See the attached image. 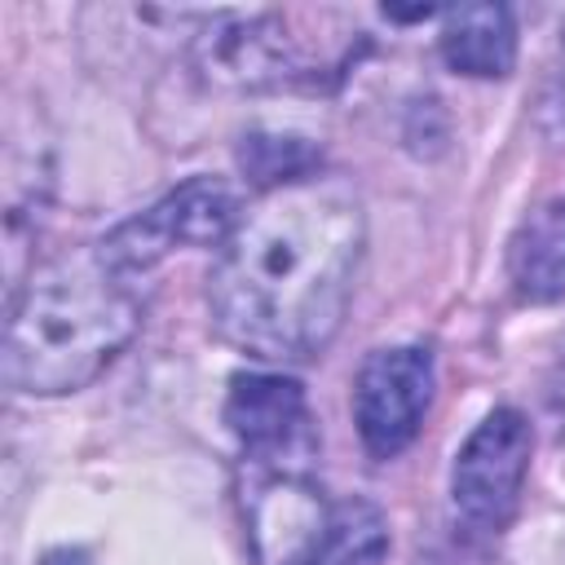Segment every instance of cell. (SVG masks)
I'll return each instance as SVG.
<instances>
[{
    "mask_svg": "<svg viewBox=\"0 0 565 565\" xmlns=\"http://www.w3.org/2000/svg\"><path fill=\"white\" fill-rule=\"evenodd\" d=\"M225 31H207L199 40V71L216 84L234 88H274L313 75L309 62L296 49V35H287L282 18H221Z\"/></svg>",
    "mask_w": 565,
    "mask_h": 565,
    "instance_id": "cell-8",
    "label": "cell"
},
{
    "mask_svg": "<svg viewBox=\"0 0 565 565\" xmlns=\"http://www.w3.org/2000/svg\"><path fill=\"white\" fill-rule=\"evenodd\" d=\"M441 62L468 79H503L516 66V18L508 4H455L437 31Z\"/></svg>",
    "mask_w": 565,
    "mask_h": 565,
    "instance_id": "cell-9",
    "label": "cell"
},
{
    "mask_svg": "<svg viewBox=\"0 0 565 565\" xmlns=\"http://www.w3.org/2000/svg\"><path fill=\"white\" fill-rule=\"evenodd\" d=\"M225 424L252 463H309L318 446L300 380L278 371H238L225 393Z\"/></svg>",
    "mask_w": 565,
    "mask_h": 565,
    "instance_id": "cell-7",
    "label": "cell"
},
{
    "mask_svg": "<svg viewBox=\"0 0 565 565\" xmlns=\"http://www.w3.org/2000/svg\"><path fill=\"white\" fill-rule=\"evenodd\" d=\"M243 512L256 565H313L331 516L305 463H252Z\"/></svg>",
    "mask_w": 565,
    "mask_h": 565,
    "instance_id": "cell-6",
    "label": "cell"
},
{
    "mask_svg": "<svg viewBox=\"0 0 565 565\" xmlns=\"http://www.w3.org/2000/svg\"><path fill=\"white\" fill-rule=\"evenodd\" d=\"M433 388H437V366L424 344H393L366 353L353 380V424L366 455L375 459L402 455L433 406Z\"/></svg>",
    "mask_w": 565,
    "mask_h": 565,
    "instance_id": "cell-5",
    "label": "cell"
},
{
    "mask_svg": "<svg viewBox=\"0 0 565 565\" xmlns=\"http://www.w3.org/2000/svg\"><path fill=\"white\" fill-rule=\"evenodd\" d=\"M384 552H388V521L375 503L366 499L331 503L313 565H380Z\"/></svg>",
    "mask_w": 565,
    "mask_h": 565,
    "instance_id": "cell-12",
    "label": "cell"
},
{
    "mask_svg": "<svg viewBox=\"0 0 565 565\" xmlns=\"http://www.w3.org/2000/svg\"><path fill=\"white\" fill-rule=\"evenodd\" d=\"M543 115H547V124H552V128H561V132H565V57H561V66H556V75H552V84H547Z\"/></svg>",
    "mask_w": 565,
    "mask_h": 565,
    "instance_id": "cell-13",
    "label": "cell"
},
{
    "mask_svg": "<svg viewBox=\"0 0 565 565\" xmlns=\"http://www.w3.org/2000/svg\"><path fill=\"white\" fill-rule=\"evenodd\" d=\"M141 291L97 247L40 265L4 327V384L57 397L93 384L141 331Z\"/></svg>",
    "mask_w": 565,
    "mask_h": 565,
    "instance_id": "cell-2",
    "label": "cell"
},
{
    "mask_svg": "<svg viewBox=\"0 0 565 565\" xmlns=\"http://www.w3.org/2000/svg\"><path fill=\"white\" fill-rule=\"evenodd\" d=\"M362 247V199L344 181L309 177L260 194L207 278L216 335L265 362L322 353L344 322Z\"/></svg>",
    "mask_w": 565,
    "mask_h": 565,
    "instance_id": "cell-1",
    "label": "cell"
},
{
    "mask_svg": "<svg viewBox=\"0 0 565 565\" xmlns=\"http://www.w3.org/2000/svg\"><path fill=\"white\" fill-rule=\"evenodd\" d=\"M534 455V428L516 406H494L459 446L450 468L455 516L477 534H499L516 503Z\"/></svg>",
    "mask_w": 565,
    "mask_h": 565,
    "instance_id": "cell-4",
    "label": "cell"
},
{
    "mask_svg": "<svg viewBox=\"0 0 565 565\" xmlns=\"http://www.w3.org/2000/svg\"><path fill=\"white\" fill-rule=\"evenodd\" d=\"M508 274L521 300L547 305L565 296V194L539 203L508 243Z\"/></svg>",
    "mask_w": 565,
    "mask_h": 565,
    "instance_id": "cell-10",
    "label": "cell"
},
{
    "mask_svg": "<svg viewBox=\"0 0 565 565\" xmlns=\"http://www.w3.org/2000/svg\"><path fill=\"white\" fill-rule=\"evenodd\" d=\"M238 216H243L238 194L221 177H190L146 212L115 225L97 243V252L115 269L141 274L154 260H163L172 247H221L234 234Z\"/></svg>",
    "mask_w": 565,
    "mask_h": 565,
    "instance_id": "cell-3",
    "label": "cell"
},
{
    "mask_svg": "<svg viewBox=\"0 0 565 565\" xmlns=\"http://www.w3.org/2000/svg\"><path fill=\"white\" fill-rule=\"evenodd\" d=\"M318 163H322V150L309 137H296V132H265V128H256V132H247L238 141V168L265 194L318 177Z\"/></svg>",
    "mask_w": 565,
    "mask_h": 565,
    "instance_id": "cell-11",
    "label": "cell"
}]
</instances>
